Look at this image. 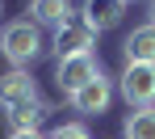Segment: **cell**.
<instances>
[{
	"instance_id": "obj_4",
	"label": "cell",
	"mask_w": 155,
	"mask_h": 139,
	"mask_svg": "<svg viewBox=\"0 0 155 139\" xmlns=\"http://www.w3.org/2000/svg\"><path fill=\"white\" fill-rule=\"evenodd\" d=\"M97 76H101V63L92 55H71V59H59V63H54V84H59L67 97H71L76 89H84L88 80H97Z\"/></svg>"
},
{
	"instance_id": "obj_2",
	"label": "cell",
	"mask_w": 155,
	"mask_h": 139,
	"mask_svg": "<svg viewBox=\"0 0 155 139\" xmlns=\"http://www.w3.org/2000/svg\"><path fill=\"white\" fill-rule=\"evenodd\" d=\"M92 47H97V30L88 26L80 13H71L63 26L54 30V51H59V59H71V55H92Z\"/></svg>"
},
{
	"instance_id": "obj_7",
	"label": "cell",
	"mask_w": 155,
	"mask_h": 139,
	"mask_svg": "<svg viewBox=\"0 0 155 139\" xmlns=\"http://www.w3.org/2000/svg\"><path fill=\"white\" fill-rule=\"evenodd\" d=\"M80 17L97 30V34H101V30H113L122 17H126V0H84Z\"/></svg>"
},
{
	"instance_id": "obj_8",
	"label": "cell",
	"mask_w": 155,
	"mask_h": 139,
	"mask_svg": "<svg viewBox=\"0 0 155 139\" xmlns=\"http://www.w3.org/2000/svg\"><path fill=\"white\" fill-rule=\"evenodd\" d=\"M122 51H126V63H155V26L130 30V38L122 42Z\"/></svg>"
},
{
	"instance_id": "obj_10",
	"label": "cell",
	"mask_w": 155,
	"mask_h": 139,
	"mask_svg": "<svg viewBox=\"0 0 155 139\" xmlns=\"http://www.w3.org/2000/svg\"><path fill=\"white\" fill-rule=\"evenodd\" d=\"M4 114H8V127H13V131H38L46 106L34 97V101H21V106H13V110H4Z\"/></svg>"
},
{
	"instance_id": "obj_6",
	"label": "cell",
	"mask_w": 155,
	"mask_h": 139,
	"mask_svg": "<svg viewBox=\"0 0 155 139\" xmlns=\"http://www.w3.org/2000/svg\"><path fill=\"white\" fill-rule=\"evenodd\" d=\"M34 97H38V84H34V76L25 68H13L8 76H0V106L4 110H13L21 101H34Z\"/></svg>"
},
{
	"instance_id": "obj_1",
	"label": "cell",
	"mask_w": 155,
	"mask_h": 139,
	"mask_svg": "<svg viewBox=\"0 0 155 139\" xmlns=\"http://www.w3.org/2000/svg\"><path fill=\"white\" fill-rule=\"evenodd\" d=\"M0 51H4V59L13 63V68H29L34 59L42 55V34H38V26L34 21H8V26L0 30Z\"/></svg>"
},
{
	"instance_id": "obj_14",
	"label": "cell",
	"mask_w": 155,
	"mask_h": 139,
	"mask_svg": "<svg viewBox=\"0 0 155 139\" xmlns=\"http://www.w3.org/2000/svg\"><path fill=\"white\" fill-rule=\"evenodd\" d=\"M151 26H155V0H151Z\"/></svg>"
},
{
	"instance_id": "obj_16",
	"label": "cell",
	"mask_w": 155,
	"mask_h": 139,
	"mask_svg": "<svg viewBox=\"0 0 155 139\" xmlns=\"http://www.w3.org/2000/svg\"><path fill=\"white\" fill-rule=\"evenodd\" d=\"M126 4H130V0H126Z\"/></svg>"
},
{
	"instance_id": "obj_15",
	"label": "cell",
	"mask_w": 155,
	"mask_h": 139,
	"mask_svg": "<svg viewBox=\"0 0 155 139\" xmlns=\"http://www.w3.org/2000/svg\"><path fill=\"white\" fill-rule=\"evenodd\" d=\"M0 13H4V9H0Z\"/></svg>"
},
{
	"instance_id": "obj_9",
	"label": "cell",
	"mask_w": 155,
	"mask_h": 139,
	"mask_svg": "<svg viewBox=\"0 0 155 139\" xmlns=\"http://www.w3.org/2000/svg\"><path fill=\"white\" fill-rule=\"evenodd\" d=\"M71 13H76V9H71V0H29V21H34V26L59 30Z\"/></svg>"
},
{
	"instance_id": "obj_5",
	"label": "cell",
	"mask_w": 155,
	"mask_h": 139,
	"mask_svg": "<svg viewBox=\"0 0 155 139\" xmlns=\"http://www.w3.org/2000/svg\"><path fill=\"white\" fill-rule=\"evenodd\" d=\"M67 101H71V110H76V114H105V110H109V101H113V84H109V76L101 72L97 80H88L84 89H76Z\"/></svg>"
},
{
	"instance_id": "obj_13",
	"label": "cell",
	"mask_w": 155,
	"mask_h": 139,
	"mask_svg": "<svg viewBox=\"0 0 155 139\" xmlns=\"http://www.w3.org/2000/svg\"><path fill=\"white\" fill-rule=\"evenodd\" d=\"M8 139H46V135H42V131H13Z\"/></svg>"
},
{
	"instance_id": "obj_3",
	"label": "cell",
	"mask_w": 155,
	"mask_h": 139,
	"mask_svg": "<svg viewBox=\"0 0 155 139\" xmlns=\"http://www.w3.org/2000/svg\"><path fill=\"white\" fill-rule=\"evenodd\" d=\"M122 97L130 106H155V63H126L122 68Z\"/></svg>"
},
{
	"instance_id": "obj_12",
	"label": "cell",
	"mask_w": 155,
	"mask_h": 139,
	"mask_svg": "<svg viewBox=\"0 0 155 139\" xmlns=\"http://www.w3.org/2000/svg\"><path fill=\"white\" fill-rule=\"evenodd\" d=\"M46 139H92V135H88V127H84V122H63V127H54Z\"/></svg>"
},
{
	"instance_id": "obj_11",
	"label": "cell",
	"mask_w": 155,
	"mask_h": 139,
	"mask_svg": "<svg viewBox=\"0 0 155 139\" xmlns=\"http://www.w3.org/2000/svg\"><path fill=\"white\" fill-rule=\"evenodd\" d=\"M126 139H155V106H143L126 118Z\"/></svg>"
}]
</instances>
